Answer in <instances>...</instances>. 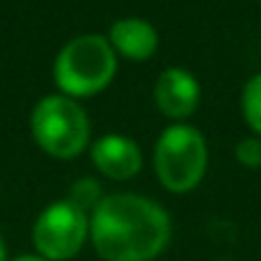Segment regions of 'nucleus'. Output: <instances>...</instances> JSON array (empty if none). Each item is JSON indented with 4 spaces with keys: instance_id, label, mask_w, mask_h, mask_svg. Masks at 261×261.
<instances>
[{
    "instance_id": "6e6552de",
    "label": "nucleus",
    "mask_w": 261,
    "mask_h": 261,
    "mask_svg": "<svg viewBox=\"0 0 261 261\" xmlns=\"http://www.w3.org/2000/svg\"><path fill=\"white\" fill-rule=\"evenodd\" d=\"M110 46L130 62H146L159 46L156 29L144 18H123L110 26Z\"/></svg>"
},
{
    "instance_id": "423d86ee",
    "label": "nucleus",
    "mask_w": 261,
    "mask_h": 261,
    "mask_svg": "<svg viewBox=\"0 0 261 261\" xmlns=\"http://www.w3.org/2000/svg\"><path fill=\"white\" fill-rule=\"evenodd\" d=\"M90 159L95 169L113 182L134 179L144 167L141 146L125 134H105L90 146Z\"/></svg>"
},
{
    "instance_id": "20e7f679",
    "label": "nucleus",
    "mask_w": 261,
    "mask_h": 261,
    "mask_svg": "<svg viewBox=\"0 0 261 261\" xmlns=\"http://www.w3.org/2000/svg\"><path fill=\"white\" fill-rule=\"evenodd\" d=\"M31 134L39 149L54 159H74L90 144V118L85 108L67 95H46L31 113Z\"/></svg>"
},
{
    "instance_id": "0eeeda50",
    "label": "nucleus",
    "mask_w": 261,
    "mask_h": 261,
    "mask_svg": "<svg viewBox=\"0 0 261 261\" xmlns=\"http://www.w3.org/2000/svg\"><path fill=\"white\" fill-rule=\"evenodd\" d=\"M154 102L169 120H187L200 105V82L192 72L182 67H169L156 77Z\"/></svg>"
},
{
    "instance_id": "1a4fd4ad",
    "label": "nucleus",
    "mask_w": 261,
    "mask_h": 261,
    "mask_svg": "<svg viewBox=\"0 0 261 261\" xmlns=\"http://www.w3.org/2000/svg\"><path fill=\"white\" fill-rule=\"evenodd\" d=\"M241 113L248 128L261 139V74H253L241 92Z\"/></svg>"
},
{
    "instance_id": "9b49d317",
    "label": "nucleus",
    "mask_w": 261,
    "mask_h": 261,
    "mask_svg": "<svg viewBox=\"0 0 261 261\" xmlns=\"http://www.w3.org/2000/svg\"><path fill=\"white\" fill-rule=\"evenodd\" d=\"M13 261H46V258H41V256H18Z\"/></svg>"
},
{
    "instance_id": "f257e3e1",
    "label": "nucleus",
    "mask_w": 261,
    "mask_h": 261,
    "mask_svg": "<svg viewBox=\"0 0 261 261\" xmlns=\"http://www.w3.org/2000/svg\"><path fill=\"white\" fill-rule=\"evenodd\" d=\"M90 241L102 261H154L172 241V218L146 195H108L90 215Z\"/></svg>"
},
{
    "instance_id": "39448f33",
    "label": "nucleus",
    "mask_w": 261,
    "mask_h": 261,
    "mask_svg": "<svg viewBox=\"0 0 261 261\" xmlns=\"http://www.w3.org/2000/svg\"><path fill=\"white\" fill-rule=\"evenodd\" d=\"M90 238V215L74 200H57L34 223V246L46 261L74 258Z\"/></svg>"
},
{
    "instance_id": "f8f14e48",
    "label": "nucleus",
    "mask_w": 261,
    "mask_h": 261,
    "mask_svg": "<svg viewBox=\"0 0 261 261\" xmlns=\"http://www.w3.org/2000/svg\"><path fill=\"white\" fill-rule=\"evenodd\" d=\"M0 261H6V243H3V236H0Z\"/></svg>"
},
{
    "instance_id": "9d476101",
    "label": "nucleus",
    "mask_w": 261,
    "mask_h": 261,
    "mask_svg": "<svg viewBox=\"0 0 261 261\" xmlns=\"http://www.w3.org/2000/svg\"><path fill=\"white\" fill-rule=\"evenodd\" d=\"M236 159L248 169H261V139L248 136L236 144Z\"/></svg>"
},
{
    "instance_id": "7ed1b4c3",
    "label": "nucleus",
    "mask_w": 261,
    "mask_h": 261,
    "mask_svg": "<svg viewBox=\"0 0 261 261\" xmlns=\"http://www.w3.org/2000/svg\"><path fill=\"white\" fill-rule=\"evenodd\" d=\"M154 172L162 187L174 195L200 187L207 172L205 136L190 123H172L164 128L154 146Z\"/></svg>"
},
{
    "instance_id": "f03ea898",
    "label": "nucleus",
    "mask_w": 261,
    "mask_h": 261,
    "mask_svg": "<svg viewBox=\"0 0 261 261\" xmlns=\"http://www.w3.org/2000/svg\"><path fill=\"white\" fill-rule=\"evenodd\" d=\"M118 69L115 49L97 34L72 39L54 62V82L67 97H90L102 92Z\"/></svg>"
}]
</instances>
